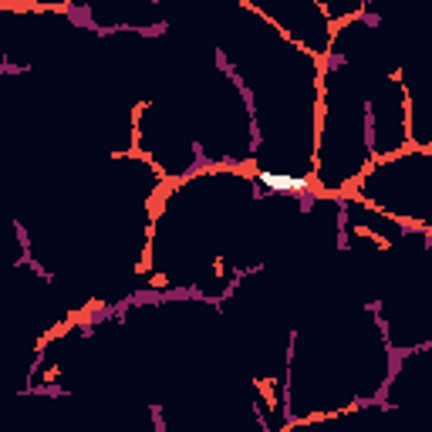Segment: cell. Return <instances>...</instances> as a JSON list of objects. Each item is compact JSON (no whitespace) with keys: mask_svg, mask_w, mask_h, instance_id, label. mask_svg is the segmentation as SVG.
<instances>
[{"mask_svg":"<svg viewBox=\"0 0 432 432\" xmlns=\"http://www.w3.org/2000/svg\"><path fill=\"white\" fill-rule=\"evenodd\" d=\"M149 284H152V287H166V284H169V277H166V274H155Z\"/></svg>","mask_w":432,"mask_h":432,"instance_id":"2","label":"cell"},{"mask_svg":"<svg viewBox=\"0 0 432 432\" xmlns=\"http://www.w3.org/2000/svg\"><path fill=\"white\" fill-rule=\"evenodd\" d=\"M57 375H61V368H57V365H51V368H48V372H44V382H54V378H57Z\"/></svg>","mask_w":432,"mask_h":432,"instance_id":"1","label":"cell"}]
</instances>
